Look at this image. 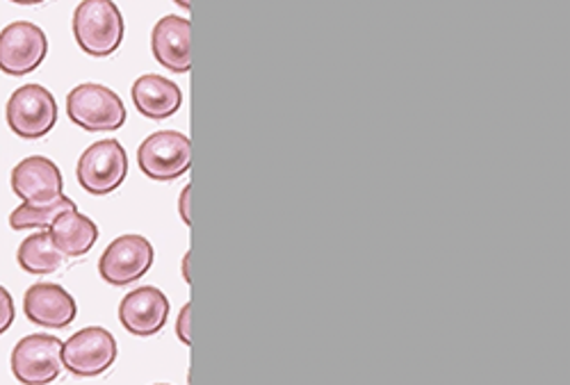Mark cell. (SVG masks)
I'll return each instance as SVG.
<instances>
[{
  "instance_id": "cell-1",
  "label": "cell",
  "mask_w": 570,
  "mask_h": 385,
  "mask_svg": "<svg viewBox=\"0 0 570 385\" xmlns=\"http://www.w3.org/2000/svg\"><path fill=\"white\" fill-rule=\"evenodd\" d=\"M126 21L115 0H82L73 12V37L91 58H110L119 51Z\"/></svg>"
},
{
  "instance_id": "cell-2",
  "label": "cell",
  "mask_w": 570,
  "mask_h": 385,
  "mask_svg": "<svg viewBox=\"0 0 570 385\" xmlns=\"http://www.w3.org/2000/svg\"><path fill=\"white\" fill-rule=\"evenodd\" d=\"M67 115L87 132L119 130L128 117L119 93L97 82H82L69 91Z\"/></svg>"
},
{
  "instance_id": "cell-3",
  "label": "cell",
  "mask_w": 570,
  "mask_h": 385,
  "mask_svg": "<svg viewBox=\"0 0 570 385\" xmlns=\"http://www.w3.org/2000/svg\"><path fill=\"white\" fill-rule=\"evenodd\" d=\"M78 182L94 197H106L119 189L128 176V156L117 139H101L80 156Z\"/></svg>"
},
{
  "instance_id": "cell-4",
  "label": "cell",
  "mask_w": 570,
  "mask_h": 385,
  "mask_svg": "<svg viewBox=\"0 0 570 385\" xmlns=\"http://www.w3.org/2000/svg\"><path fill=\"white\" fill-rule=\"evenodd\" d=\"M6 117L17 137L41 139L58 124L56 96L41 85H23L10 96Z\"/></svg>"
},
{
  "instance_id": "cell-5",
  "label": "cell",
  "mask_w": 570,
  "mask_h": 385,
  "mask_svg": "<svg viewBox=\"0 0 570 385\" xmlns=\"http://www.w3.org/2000/svg\"><path fill=\"white\" fill-rule=\"evenodd\" d=\"M137 162L151 180H176L193 167V144L178 130L154 132L137 149Z\"/></svg>"
},
{
  "instance_id": "cell-6",
  "label": "cell",
  "mask_w": 570,
  "mask_h": 385,
  "mask_svg": "<svg viewBox=\"0 0 570 385\" xmlns=\"http://www.w3.org/2000/svg\"><path fill=\"white\" fill-rule=\"evenodd\" d=\"M117 361V340L104 326H87L62 343V365L78 378L106 374Z\"/></svg>"
},
{
  "instance_id": "cell-7",
  "label": "cell",
  "mask_w": 570,
  "mask_h": 385,
  "mask_svg": "<svg viewBox=\"0 0 570 385\" xmlns=\"http://www.w3.org/2000/svg\"><path fill=\"white\" fill-rule=\"evenodd\" d=\"M62 369V340L56 335H26L12 352V372L23 385H49L60 378Z\"/></svg>"
},
{
  "instance_id": "cell-8",
  "label": "cell",
  "mask_w": 570,
  "mask_h": 385,
  "mask_svg": "<svg viewBox=\"0 0 570 385\" xmlns=\"http://www.w3.org/2000/svg\"><path fill=\"white\" fill-rule=\"evenodd\" d=\"M49 56V37L30 21H14L0 32V71L28 76Z\"/></svg>"
},
{
  "instance_id": "cell-9",
  "label": "cell",
  "mask_w": 570,
  "mask_h": 385,
  "mask_svg": "<svg viewBox=\"0 0 570 385\" xmlns=\"http://www.w3.org/2000/svg\"><path fill=\"white\" fill-rule=\"evenodd\" d=\"M154 258L156 251L147 237L121 235L104 251L99 260V274L108 285H130L151 269Z\"/></svg>"
},
{
  "instance_id": "cell-10",
  "label": "cell",
  "mask_w": 570,
  "mask_h": 385,
  "mask_svg": "<svg viewBox=\"0 0 570 385\" xmlns=\"http://www.w3.org/2000/svg\"><path fill=\"white\" fill-rule=\"evenodd\" d=\"M12 189L23 204H51L62 197L65 191V178L58 165L43 156H30L23 158L12 169Z\"/></svg>"
},
{
  "instance_id": "cell-11",
  "label": "cell",
  "mask_w": 570,
  "mask_h": 385,
  "mask_svg": "<svg viewBox=\"0 0 570 385\" xmlns=\"http://www.w3.org/2000/svg\"><path fill=\"white\" fill-rule=\"evenodd\" d=\"M169 317V299L158 287H137L124 297L119 306V322L137 338H149L165 328Z\"/></svg>"
},
{
  "instance_id": "cell-12",
  "label": "cell",
  "mask_w": 570,
  "mask_h": 385,
  "mask_svg": "<svg viewBox=\"0 0 570 385\" xmlns=\"http://www.w3.org/2000/svg\"><path fill=\"white\" fill-rule=\"evenodd\" d=\"M189 37H193V23L185 17L167 14L156 23L151 34V48L154 58L160 62V67L174 73H187L193 69Z\"/></svg>"
},
{
  "instance_id": "cell-13",
  "label": "cell",
  "mask_w": 570,
  "mask_h": 385,
  "mask_svg": "<svg viewBox=\"0 0 570 385\" xmlns=\"http://www.w3.org/2000/svg\"><path fill=\"white\" fill-rule=\"evenodd\" d=\"M26 317L46 328H65L76 319V299L56 283H37L23 297Z\"/></svg>"
},
{
  "instance_id": "cell-14",
  "label": "cell",
  "mask_w": 570,
  "mask_h": 385,
  "mask_svg": "<svg viewBox=\"0 0 570 385\" xmlns=\"http://www.w3.org/2000/svg\"><path fill=\"white\" fill-rule=\"evenodd\" d=\"M130 93H132V103L137 112H141L151 121L169 119L183 106L180 87L174 80L163 78L158 73H147L137 78Z\"/></svg>"
},
{
  "instance_id": "cell-15",
  "label": "cell",
  "mask_w": 570,
  "mask_h": 385,
  "mask_svg": "<svg viewBox=\"0 0 570 385\" xmlns=\"http://www.w3.org/2000/svg\"><path fill=\"white\" fill-rule=\"evenodd\" d=\"M53 245L65 258H80L91 251L99 239V228L89 217L80 215L76 208L62 213L49 226Z\"/></svg>"
},
{
  "instance_id": "cell-16",
  "label": "cell",
  "mask_w": 570,
  "mask_h": 385,
  "mask_svg": "<svg viewBox=\"0 0 570 385\" xmlns=\"http://www.w3.org/2000/svg\"><path fill=\"white\" fill-rule=\"evenodd\" d=\"M19 267L28 274H53L65 265V256L53 245L49 230H37L30 237H26L19 251H17Z\"/></svg>"
},
{
  "instance_id": "cell-17",
  "label": "cell",
  "mask_w": 570,
  "mask_h": 385,
  "mask_svg": "<svg viewBox=\"0 0 570 385\" xmlns=\"http://www.w3.org/2000/svg\"><path fill=\"white\" fill-rule=\"evenodd\" d=\"M76 204L67 199L65 195L51 204H21L12 215H10V226L14 230H46L49 228L62 213L73 210Z\"/></svg>"
},
{
  "instance_id": "cell-18",
  "label": "cell",
  "mask_w": 570,
  "mask_h": 385,
  "mask_svg": "<svg viewBox=\"0 0 570 385\" xmlns=\"http://www.w3.org/2000/svg\"><path fill=\"white\" fill-rule=\"evenodd\" d=\"M17 310H14V299L12 295L0 285V335H3L12 324H14Z\"/></svg>"
},
{
  "instance_id": "cell-19",
  "label": "cell",
  "mask_w": 570,
  "mask_h": 385,
  "mask_svg": "<svg viewBox=\"0 0 570 385\" xmlns=\"http://www.w3.org/2000/svg\"><path fill=\"white\" fill-rule=\"evenodd\" d=\"M189 328H193V304H185L178 313L176 322V335L183 345H193V335H189Z\"/></svg>"
},
{
  "instance_id": "cell-20",
  "label": "cell",
  "mask_w": 570,
  "mask_h": 385,
  "mask_svg": "<svg viewBox=\"0 0 570 385\" xmlns=\"http://www.w3.org/2000/svg\"><path fill=\"white\" fill-rule=\"evenodd\" d=\"M189 199H193V185H185L180 197H178V213H180V219L189 226L193 224V215H189Z\"/></svg>"
},
{
  "instance_id": "cell-21",
  "label": "cell",
  "mask_w": 570,
  "mask_h": 385,
  "mask_svg": "<svg viewBox=\"0 0 570 385\" xmlns=\"http://www.w3.org/2000/svg\"><path fill=\"white\" fill-rule=\"evenodd\" d=\"M10 3H17V6H41V3H46V0H10Z\"/></svg>"
},
{
  "instance_id": "cell-22",
  "label": "cell",
  "mask_w": 570,
  "mask_h": 385,
  "mask_svg": "<svg viewBox=\"0 0 570 385\" xmlns=\"http://www.w3.org/2000/svg\"><path fill=\"white\" fill-rule=\"evenodd\" d=\"M183 272H185V278L189 280V254L183 258Z\"/></svg>"
},
{
  "instance_id": "cell-23",
  "label": "cell",
  "mask_w": 570,
  "mask_h": 385,
  "mask_svg": "<svg viewBox=\"0 0 570 385\" xmlns=\"http://www.w3.org/2000/svg\"><path fill=\"white\" fill-rule=\"evenodd\" d=\"M174 3H176L178 8H183V10H189V3H193V0H174Z\"/></svg>"
},
{
  "instance_id": "cell-24",
  "label": "cell",
  "mask_w": 570,
  "mask_h": 385,
  "mask_svg": "<svg viewBox=\"0 0 570 385\" xmlns=\"http://www.w3.org/2000/svg\"><path fill=\"white\" fill-rule=\"evenodd\" d=\"M156 385H169V383H156Z\"/></svg>"
}]
</instances>
